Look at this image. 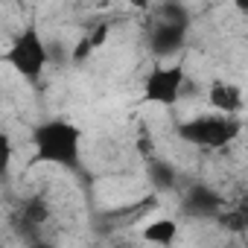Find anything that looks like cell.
Instances as JSON below:
<instances>
[{
  "mask_svg": "<svg viewBox=\"0 0 248 248\" xmlns=\"http://www.w3.org/2000/svg\"><path fill=\"white\" fill-rule=\"evenodd\" d=\"M35 161L76 170L82 155V132L70 120H44L32 129Z\"/></svg>",
  "mask_w": 248,
  "mask_h": 248,
  "instance_id": "cell-1",
  "label": "cell"
},
{
  "mask_svg": "<svg viewBox=\"0 0 248 248\" xmlns=\"http://www.w3.org/2000/svg\"><path fill=\"white\" fill-rule=\"evenodd\" d=\"M178 138L190 146L199 149H225L239 138V120L236 114H202L193 120H184L181 126L175 129Z\"/></svg>",
  "mask_w": 248,
  "mask_h": 248,
  "instance_id": "cell-2",
  "label": "cell"
},
{
  "mask_svg": "<svg viewBox=\"0 0 248 248\" xmlns=\"http://www.w3.org/2000/svg\"><path fill=\"white\" fill-rule=\"evenodd\" d=\"M6 62L27 82H38L44 76V70L53 62V56H50V47L44 44V38H41V32H38L35 24H27L15 35V41L6 50Z\"/></svg>",
  "mask_w": 248,
  "mask_h": 248,
  "instance_id": "cell-3",
  "label": "cell"
},
{
  "mask_svg": "<svg viewBox=\"0 0 248 248\" xmlns=\"http://www.w3.org/2000/svg\"><path fill=\"white\" fill-rule=\"evenodd\" d=\"M187 85H190V76H187L184 62H170V64L158 62L146 73V79H143L140 99L146 105H164V108H170V105H175L184 96Z\"/></svg>",
  "mask_w": 248,
  "mask_h": 248,
  "instance_id": "cell-4",
  "label": "cell"
},
{
  "mask_svg": "<svg viewBox=\"0 0 248 248\" xmlns=\"http://www.w3.org/2000/svg\"><path fill=\"white\" fill-rule=\"evenodd\" d=\"M187 27L190 24L155 18V24L149 30V50H152V56L158 62H167V59L178 56L181 47H184V41H187Z\"/></svg>",
  "mask_w": 248,
  "mask_h": 248,
  "instance_id": "cell-5",
  "label": "cell"
},
{
  "mask_svg": "<svg viewBox=\"0 0 248 248\" xmlns=\"http://www.w3.org/2000/svg\"><path fill=\"white\" fill-rule=\"evenodd\" d=\"M225 202L222 196L207 187V184H193L187 193H184V213L190 216H199V219H219Z\"/></svg>",
  "mask_w": 248,
  "mask_h": 248,
  "instance_id": "cell-6",
  "label": "cell"
},
{
  "mask_svg": "<svg viewBox=\"0 0 248 248\" xmlns=\"http://www.w3.org/2000/svg\"><path fill=\"white\" fill-rule=\"evenodd\" d=\"M207 102H210V108L219 111V114H239V111L245 108V96H242L239 85L225 82V79L210 82V88H207Z\"/></svg>",
  "mask_w": 248,
  "mask_h": 248,
  "instance_id": "cell-7",
  "label": "cell"
},
{
  "mask_svg": "<svg viewBox=\"0 0 248 248\" xmlns=\"http://www.w3.org/2000/svg\"><path fill=\"white\" fill-rule=\"evenodd\" d=\"M175 236H178V222L170 219V216L152 219V222L140 231V239H143V242H152V245H172Z\"/></svg>",
  "mask_w": 248,
  "mask_h": 248,
  "instance_id": "cell-8",
  "label": "cell"
},
{
  "mask_svg": "<svg viewBox=\"0 0 248 248\" xmlns=\"http://www.w3.org/2000/svg\"><path fill=\"white\" fill-rule=\"evenodd\" d=\"M149 178H152L155 187H164V190L175 187V170H172V164H167V161H152V164H149Z\"/></svg>",
  "mask_w": 248,
  "mask_h": 248,
  "instance_id": "cell-9",
  "label": "cell"
},
{
  "mask_svg": "<svg viewBox=\"0 0 248 248\" xmlns=\"http://www.w3.org/2000/svg\"><path fill=\"white\" fill-rule=\"evenodd\" d=\"M155 18H164V21H181V24H190V15H187V6L181 0H164L155 9Z\"/></svg>",
  "mask_w": 248,
  "mask_h": 248,
  "instance_id": "cell-10",
  "label": "cell"
},
{
  "mask_svg": "<svg viewBox=\"0 0 248 248\" xmlns=\"http://www.w3.org/2000/svg\"><path fill=\"white\" fill-rule=\"evenodd\" d=\"M47 219V204L41 199H27L24 202V222L30 225H41Z\"/></svg>",
  "mask_w": 248,
  "mask_h": 248,
  "instance_id": "cell-11",
  "label": "cell"
},
{
  "mask_svg": "<svg viewBox=\"0 0 248 248\" xmlns=\"http://www.w3.org/2000/svg\"><path fill=\"white\" fill-rule=\"evenodd\" d=\"M129 3H132L135 9H140V12H146V9H152V3H155V0H129Z\"/></svg>",
  "mask_w": 248,
  "mask_h": 248,
  "instance_id": "cell-12",
  "label": "cell"
},
{
  "mask_svg": "<svg viewBox=\"0 0 248 248\" xmlns=\"http://www.w3.org/2000/svg\"><path fill=\"white\" fill-rule=\"evenodd\" d=\"M231 3H233V9H236V12L248 15V0H231Z\"/></svg>",
  "mask_w": 248,
  "mask_h": 248,
  "instance_id": "cell-13",
  "label": "cell"
},
{
  "mask_svg": "<svg viewBox=\"0 0 248 248\" xmlns=\"http://www.w3.org/2000/svg\"><path fill=\"white\" fill-rule=\"evenodd\" d=\"M239 210H242V216H245V228H248V202H245V204H242Z\"/></svg>",
  "mask_w": 248,
  "mask_h": 248,
  "instance_id": "cell-14",
  "label": "cell"
},
{
  "mask_svg": "<svg viewBox=\"0 0 248 248\" xmlns=\"http://www.w3.org/2000/svg\"><path fill=\"white\" fill-rule=\"evenodd\" d=\"M245 172H248V158H245Z\"/></svg>",
  "mask_w": 248,
  "mask_h": 248,
  "instance_id": "cell-15",
  "label": "cell"
}]
</instances>
